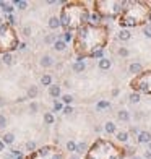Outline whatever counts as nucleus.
Returning a JSON list of instances; mask_svg holds the SVG:
<instances>
[{
  "mask_svg": "<svg viewBox=\"0 0 151 159\" xmlns=\"http://www.w3.org/2000/svg\"><path fill=\"white\" fill-rule=\"evenodd\" d=\"M130 8H123V15L120 18V25L123 28H132V26H138V25H143L150 20V10L145 3L141 2H132Z\"/></svg>",
  "mask_w": 151,
  "mask_h": 159,
  "instance_id": "obj_1",
  "label": "nucleus"
},
{
  "mask_svg": "<svg viewBox=\"0 0 151 159\" xmlns=\"http://www.w3.org/2000/svg\"><path fill=\"white\" fill-rule=\"evenodd\" d=\"M132 88L137 89V93H151V72H145V73L138 75L137 80L132 81Z\"/></svg>",
  "mask_w": 151,
  "mask_h": 159,
  "instance_id": "obj_2",
  "label": "nucleus"
},
{
  "mask_svg": "<svg viewBox=\"0 0 151 159\" xmlns=\"http://www.w3.org/2000/svg\"><path fill=\"white\" fill-rule=\"evenodd\" d=\"M128 70H130V73L135 75V76H138V75L143 73V67H141V63H140V62H133V63H130Z\"/></svg>",
  "mask_w": 151,
  "mask_h": 159,
  "instance_id": "obj_3",
  "label": "nucleus"
},
{
  "mask_svg": "<svg viewBox=\"0 0 151 159\" xmlns=\"http://www.w3.org/2000/svg\"><path fill=\"white\" fill-rule=\"evenodd\" d=\"M137 141H138V143H148V145H150V143H151V133H150V131H146V130L140 131V135L137 136Z\"/></svg>",
  "mask_w": 151,
  "mask_h": 159,
  "instance_id": "obj_4",
  "label": "nucleus"
},
{
  "mask_svg": "<svg viewBox=\"0 0 151 159\" xmlns=\"http://www.w3.org/2000/svg\"><path fill=\"white\" fill-rule=\"evenodd\" d=\"M130 37H132V34H130V31H128L127 28H122V29L117 33V39H119V41H122V42L128 41Z\"/></svg>",
  "mask_w": 151,
  "mask_h": 159,
  "instance_id": "obj_5",
  "label": "nucleus"
},
{
  "mask_svg": "<svg viewBox=\"0 0 151 159\" xmlns=\"http://www.w3.org/2000/svg\"><path fill=\"white\" fill-rule=\"evenodd\" d=\"M39 63H41V67H44V68H49V67L54 65V59L50 57V55H42Z\"/></svg>",
  "mask_w": 151,
  "mask_h": 159,
  "instance_id": "obj_6",
  "label": "nucleus"
},
{
  "mask_svg": "<svg viewBox=\"0 0 151 159\" xmlns=\"http://www.w3.org/2000/svg\"><path fill=\"white\" fill-rule=\"evenodd\" d=\"M98 67H99V70H109L110 67H112V62L109 60L107 57H104V59H101V60H98Z\"/></svg>",
  "mask_w": 151,
  "mask_h": 159,
  "instance_id": "obj_7",
  "label": "nucleus"
},
{
  "mask_svg": "<svg viewBox=\"0 0 151 159\" xmlns=\"http://www.w3.org/2000/svg\"><path fill=\"white\" fill-rule=\"evenodd\" d=\"M117 117H119V120H120V122H128V120H130V112H128V110H125V109H120L117 112Z\"/></svg>",
  "mask_w": 151,
  "mask_h": 159,
  "instance_id": "obj_8",
  "label": "nucleus"
},
{
  "mask_svg": "<svg viewBox=\"0 0 151 159\" xmlns=\"http://www.w3.org/2000/svg\"><path fill=\"white\" fill-rule=\"evenodd\" d=\"M115 138H117L119 143H125L127 145V141H128V138H130V133H128V131H117Z\"/></svg>",
  "mask_w": 151,
  "mask_h": 159,
  "instance_id": "obj_9",
  "label": "nucleus"
},
{
  "mask_svg": "<svg viewBox=\"0 0 151 159\" xmlns=\"http://www.w3.org/2000/svg\"><path fill=\"white\" fill-rule=\"evenodd\" d=\"M104 131L109 133V135L115 133V131H117V125H115L114 122H106V123H104Z\"/></svg>",
  "mask_w": 151,
  "mask_h": 159,
  "instance_id": "obj_10",
  "label": "nucleus"
},
{
  "mask_svg": "<svg viewBox=\"0 0 151 159\" xmlns=\"http://www.w3.org/2000/svg\"><path fill=\"white\" fill-rule=\"evenodd\" d=\"M54 49L57 50V52H63V50L67 49V42L63 41V39H57L55 44H54Z\"/></svg>",
  "mask_w": 151,
  "mask_h": 159,
  "instance_id": "obj_11",
  "label": "nucleus"
},
{
  "mask_svg": "<svg viewBox=\"0 0 151 159\" xmlns=\"http://www.w3.org/2000/svg\"><path fill=\"white\" fill-rule=\"evenodd\" d=\"M37 93H39L37 86H29V88H28V93H26V98H28V99H36Z\"/></svg>",
  "mask_w": 151,
  "mask_h": 159,
  "instance_id": "obj_12",
  "label": "nucleus"
},
{
  "mask_svg": "<svg viewBox=\"0 0 151 159\" xmlns=\"http://www.w3.org/2000/svg\"><path fill=\"white\" fill-rule=\"evenodd\" d=\"M49 94L52 98H60V86L59 85H52L49 88Z\"/></svg>",
  "mask_w": 151,
  "mask_h": 159,
  "instance_id": "obj_13",
  "label": "nucleus"
},
{
  "mask_svg": "<svg viewBox=\"0 0 151 159\" xmlns=\"http://www.w3.org/2000/svg\"><path fill=\"white\" fill-rule=\"evenodd\" d=\"M60 18H57V17H52L49 20V28L50 29H57V28H60Z\"/></svg>",
  "mask_w": 151,
  "mask_h": 159,
  "instance_id": "obj_14",
  "label": "nucleus"
},
{
  "mask_svg": "<svg viewBox=\"0 0 151 159\" xmlns=\"http://www.w3.org/2000/svg\"><path fill=\"white\" fill-rule=\"evenodd\" d=\"M72 68H73V72H77V73H81V72H85L86 65H85V62H75L73 65H72Z\"/></svg>",
  "mask_w": 151,
  "mask_h": 159,
  "instance_id": "obj_15",
  "label": "nucleus"
},
{
  "mask_svg": "<svg viewBox=\"0 0 151 159\" xmlns=\"http://www.w3.org/2000/svg\"><path fill=\"white\" fill-rule=\"evenodd\" d=\"M41 85L42 86H49V88H50V86H52V76L47 75V73L42 75V76H41Z\"/></svg>",
  "mask_w": 151,
  "mask_h": 159,
  "instance_id": "obj_16",
  "label": "nucleus"
},
{
  "mask_svg": "<svg viewBox=\"0 0 151 159\" xmlns=\"http://www.w3.org/2000/svg\"><path fill=\"white\" fill-rule=\"evenodd\" d=\"M2 141H3L5 145H12V143L15 141V135L13 133H5L3 138H2Z\"/></svg>",
  "mask_w": 151,
  "mask_h": 159,
  "instance_id": "obj_17",
  "label": "nucleus"
},
{
  "mask_svg": "<svg viewBox=\"0 0 151 159\" xmlns=\"http://www.w3.org/2000/svg\"><path fill=\"white\" fill-rule=\"evenodd\" d=\"M90 55H91V57H94V59H98V60H101V59H104V49L94 50V52H91Z\"/></svg>",
  "mask_w": 151,
  "mask_h": 159,
  "instance_id": "obj_18",
  "label": "nucleus"
},
{
  "mask_svg": "<svg viewBox=\"0 0 151 159\" xmlns=\"http://www.w3.org/2000/svg\"><path fill=\"white\" fill-rule=\"evenodd\" d=\"M128 101H130L132 104H138V102H140V93H137V91L132 93L130 96H128Z\"/></svg>",
  "mask_w": 151,
  "mask_h": 159,
  "instance_id": "obj_19",
  "label": "nucleus"
},
{
  "mask_svg": "<svg viewBox=\"0 0 151 159\" xmlns=\"http://www.w3.org/2000/svg\"><path fill=\"white\" fill-rule=\"evenodd\" d=\"M2 62H3L5 65H12L13 63V57H12V54H3V57H2Z\"/></svg>",
  "mask_w": 151,
  "mask_h": 159,
  "instance_id": "obj_20",
  "label": "nucleus"
},
{
  "mask_svg": "<svg viewBox=\"0 0 151 159\" xmlns=\"http://www.w3.org/2000/svg\"><path fill=\"white\" fill-rule=\"evenodd\" d=\"M86 151H88V145H86L85 141L80 143V145H78V148H77V153H80V154H86Z\"/></svg>",
  "mask_w": 151,
  "mask_h": 159,
  "instance_id": "obj_21",
  "label": "nucleus"
},
{
  "mask_svg": "<svg viewBox=\"0 0 151 159\" xmlns=\"http://www.w3.org/2000/svg\"><path fill=\"white\" fill-rule=\"evenodd\" d=\"M62 101H63V104L70 106V104L73 102V96H72V94H63V96H62Z\"/></svg>",
  "mask_w": 151,
  "mask_h": 159,
  "instance_id": "obj_22",
  "label": "nucleus"
},
{
  "mask_svg": "<svg viewBox=\"0 0 151 159\" xmlns=\"http://www.w3.org/2000/svg\"><path fill=\"white\" fill-rule=\"evenodd\" d=\"M55 41H57V37L54 36V34H47V36L44 37V42H46V44H55Z\"/></svg>",
  "mask_w": 151,
  "mask_h": 159,
  "instance_id": "obj_23",
  "label": "nucleus"
},
{
  "mask_svg": "<svg viewBox=\"0 0 151 159\" xmlns=\"http://www.w3.org/2000/svg\"><path fill=\"white\" fill-rule=\"evenodd\" d=\"M54 120H55V118H54V115L50 114V112H47V114H44V122L47 123V125H50V123H54Z\"/></svg>",
  "mask_w": 151,
  "mask_h": 159,
  "instance_id": "obj_24",
  "label": "nucleus"
},
{
  "mask_svg": "<svg viewBox=\"0 0 151 159\" xmlns=\"http://www.w3.org/2000/svg\"><path fill=\"white\" fill-rule=\"evenodd\" d=\"M77 148H78V145L75 141H72V140H70V141H67V149H68V151H72V153H73V151H77Z\"/></svg>",
  "mask_w": 151,
  "mask_h": 159,
  "instance_id": "obj_25",
  "label": "nucleus"
},
{
  "mask_svg": "<svg viewBox=\"0 0 151 159\" xmlns=\"http://www.w3.org/2000/svg\"><path fill=\"white\" fill-rule=\"evenodd\" d=\"M15 5H17L20 10H25L26 7H28V2H25V0H15Z\"/></svg>",
  "mask_w": 151,
  "mask_h": 159,
  "instance_id": "obj_26",
  "label": "nucleus"
},
{
  "mask_svg": "<svg viewBox=\"0 0 151 159\" xmlns=\"http://www.w3.org/2000/svg\"><path fill=\"white\" fill-rule=\"evenodd\" d=\"M101 15H99V13H93V15H91V17H90V20L91 21H93V23H94V25H98V23H99V21H101Z\"/></svg>",
  "mask_w": 151,
  "mask_h": 159,
  "instance_id": "obj_27",
  "label": "nucleus"
},
{
  "mask_svg": "<svg viewBox=\"0 0 151 159\" xmlns=\"http://www.w3.org/2000/svg\"><path fill=\"white\" fill-rule=\"evenodd\" d=\"M143 34H145L148 39H151V25H145V28H143Z\"/></svg>",
  "mask_w": 151,
  "mask_h": 159,
  "instance_id": "obj_28",
  "label": "nucleus"
},
{
  "mask_svg": "<svg viewBox=\"0 0 151 159\" xmlns=\"http://www.w3.org/2000/svg\"><path fill=\"white\" fill-rule=\"evenodd\" d=\"M117 54L120 55V57H128V54L130 52H128V49H125V47H120V49L117 50Z\"/></svg>",
  "mask_w": 151,
  "mask_h": 159,
  "instance_id": "obj_29",
  "label": "nucleus"
},
{
  "mask_svg": "<svg viewBox=\"0 0 151 159\" xmlns=\"http://www.w3.org/2000/svg\"><path fill=\"white\" fill-rule=\"evenodd\" d=\"M125 154L130 156V158H133V156H135V148L133 146H127L125 148Z\"/></svg>",
  "mask_w": 151,
  "mask_h": 159,
  "instance_id": "obj_30",
  "label": "nucleus"
},
{
  "mask_svg": "<svg viewBox=\"0 0 151 159\" xmlns=\"http://www.w3.org/2000/svg\"><path fill=\"white\" fill-rule=\"evenodd\" d=\"M128 133H130V136H132V135H137V136H138V135H140V130H138V127H137V125L130 127V130H128Z\"/></svg>",
  "mask_w": 151,
  "mask_h": 159,
  "instance_id": "obj_31",
  "label": "nucleus"
},
{
  "mask_svg": "<svg viewBox=\"0 0 151 159\" xmlns=\"http://www.w3.org/2000/svg\"><path fill=\"white\" fill-rule=\"evenodd\" d=\"M54 110H55V112H57V110H63V104L59 102L57 99H55V102H54Z\"/></svg>",
  "mask_w": 151,
  "mask_h": 159,
  "instance_id": "obj_32",
  "label": "nucleus"
},
{
  "mask_svg": "<svg viewBox=\"0 0 151 159\" xmlns=\"http://www.w3.org/2000/svg\"><path fill=\"white\" fill-rule=\"evenodd\" d=\"M110 104L107 101H101V102H98V109H107Z\"/></svg>",
  "mask_w": 151,
  "mask_h": 159,
  "instance_id": "obj_33",
  "label": "nucleus"
},
{
  "mask_svg": "<svg viewBox=\"0 0 151 159\" xmlns=\"http://www.w3.org/2000/svg\"><path fill=\"white\" fill-rule=\"evenodd\" d=\"M5 125H7V117L0 114V128H5Z\"/></svg>",
  "mask_w": 151,
  "mask_h": 159,
  "instance_id": "obj_34",
  "label": "nucleus"
},
{
  "mask_svg": "<svg viewBox=\"0 0 151 159\" xmlns=\"http://www.w3.org/2000/svg\"><path fill=\"white\" fill-rule=\"evenodd\" d=\"M29 110H31V114H36L37 112V104L36 102H31V104H29Z\"/></svg>",
  "mask_w": 151,
  "mask_h": 159,
  "instance_id": "obj_35",
  "label": "nucleus"
},
{
  "mask_svg": "<svg viewBox=\"0 0 151 159\" xmlns=\"http://www.w3.org/2000/svg\"><path fill=\"white\" fill-rule=\"evenodd\" d=\"M34 148H36V143H34V141H28V143H26V149H28V151H33Z\"/></svg>",
  "mask_w": 151,
  "mask_h": 159,
  "instance_id": "obj_36",
  "label": "nucleus"
},
{
  "mask_svg": "<svg viewBox=\"0 0 151 159\" xmlns=\"http://www.w3.org/2000/svg\"><path fill=\"white\" fill-rule=\"evenodd\" d=\"M72 112H73V107H72V106H65V107H63V114H65V115H70Z\"/></svg>",
  "mask_w": 151,
  "mask_h": 159,
  "instance_id": "obj_37",
  "label": "nucleus"
},
{
  "mask_svg": "<svg viewBox=\"0 0 151 159\" xmlns=\"http://www.w3.org/2000/svg\"><path fill=\"white\" fill-rule=\"evenodd\" d=\"M72 33H70V31H67V33H63V41L65 42H68V41H72Z\"/></svg>",
  "mask_w": 151,
  "mask_h": 159,
  "instance_id": "obj_38",
  "label": "nucleus"
},
{
  "mask_svg": "<svg viewBox=\"0 0 151 159\" xmlns=\"http://www.w3.org/2000/svg\"><path fill=\"white\" fill-rule=\"evenodd\" d=\"M23 34H25V36H29V34H31V28H29V26H25V28H23Z\"/></svg>",
  "mask_w": 151,
  "mask_h": 159,
  "instance_id": "obj_39",
  "label": "nucleus"
},
{
  "mask_svg": "<svg viewBox=\"0 0 151 159\" xmlns=\"http://www.w3.org/2000/svg\"><path fill=\"white\" fill-rule=\"evenodd\" d=\"M143 158H145V159H151V151H150V149H148V151H145Z\"/></svg>",
  "mask_w": 151,
  "mask_h": 159,
  "instance_id": "obj_40",
  "label": "nucleus"
},
{
  "mask_svg": "<svg viewBox=\"0 0 151 159\" xmlns=\"http://www.w3.org/2000/svg\"><path fill=\"white\" fill-rule=\"evenodd\" d=\"M8 23H10V25H13V23H15V18H13V15H8Z\"/></svg>",
  "mask_w": 151,
  "mask_h": 159,
  "instance_id": "obj_41",
  "label": "nucleus"
},
{
  "mask_svg": "<svg viewBox=\"0 0 151 159\" xmlns=\"http://www.w3.org/2000/svg\"><path fill=\"white\" fill-rule=\"evenodd\" d=\"M5 104H7V102H5V99H3V98H0V107H3Z\"/></svg>",
  "mask_w": 151,
  "mask_h": 159,
  "instance_id": "obj_42",
  "label": "nucleus"
},
{
  "mask_svg": "<svg viewBox=\"0 0 151 159\" xmlns=\"http://www.w3.org/2000/svg\"><path fill=\"white\" fill-rule=\"evenodd\" d=\"M18 49H21V50H25V49H26V44H25V42H21V44H20V47H18Z\"/></svg>",
  "mask_w": 151,
  "mask_h": 159,
  "instance_id": "obj_43",
  "label": "nucleus"
},
{
  "mask_svg": "<svg viewBox=\"0 0 151 159\" xmlns=\"http://www.w3.org/2000/svg\"><path fill=\"white\" fill-rule=\"evenodd\" d=\"M3 149H5V143L0 141V151H3Z\"/></svg>",
  "mask_w": 151,
  "mask_h": 159,
  "instance_id": "obj_44",
  "label": "nucleus"
},
{
  "mask_svg": "<svg viewBox=\"0 0 151 159\" xmlns=\"http://www.w3.org/2000/svg\"><path fill=\"white\" fill-rule=\"evenodd\" d=\"M112 96H114V98H115V96H119V89H114V91H112Z\"/></svg>",
  "mask_w": 151,
  "mask_h": 159,
  "instance_id": "obj_45",
  "label": "nucleus"
},
{
  "mask_svg": "<svg viewBox=\"0 0 151 159\" xmlns=\"http://www.w3.org/2000/svg\"><path fill=\"white\" fill-rule=\"evenodd\" d=\"M2 26H3V20H2V18H0V28H2Z\"/></svg>",
  "mask_w": 151,
  "mask_h": 159,
  "instance_id": "obj_46",
  "label": "nucleus"
},
{
  "mask_svg": "<svg viewBox=\"0 0 151 159\" xmlns=\"http://www.w3.org/2000/svg\"><path fill=\"white\" fill-rule=\"evenodd\" d=\"M130 159H141L140 156H133V158H130Z\"/></svg>",
  "mask_w": 151,
  "mask_h": 159,
  "instance_id": "obj_47",
  "label": "nucleus"
},
{
  "mask_svg": "<svg viewBox=\"0 0 151 159\" xmlns=\"http://www.w3.org/2000/svg\"><path fill=\"white\" fill-rule=\"evenodd\" d=\"M148 146H150V151H151V143H150V145H148Z\"/></svg>",
  "mask_w": 151,
  "mask_h": 159,
  "instance_id": "obj_48",
  "label": "nucleus"
}]
</instances>
